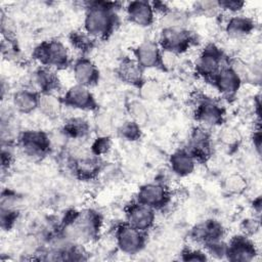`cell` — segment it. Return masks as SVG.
<instances>
[{"instance_id":"1","label":"cell","mask_w":262,"mask_h":262,"mask_svg":"<svg viewBox=\"0 0 262 262\" xmlns=\"http://www.w3.org/2000/svg\"><path fill=\"white\" fill-rule=\"evenodd\" d=\"M112 3L94 2L87 10L84 29L92 38H105L115 28L116 14L113 11Z\"/></svg>"},{"instance_id":"2","label":"cell","mask_w":262,"mask_h":262,"mask_svg":"<svg viewBox=\"0 0 262 262\" xmlns=\"http://www.w3.org/2000/svg\"><path fill=\"white\" fill-rule=\"evenodd\" d=\"M100 228L99 214L92 210L74 213L64 221V236L74 242H87L95 237Z\"/></svg>"},{"instance_id":"3","label":"cell","mask_w":262,"mask_h":262,"mask_svg":"<svg viewBox=\"0 0 262 262\" xmlns=\"http://www.w3.org/2000/svg\"><path fill=\"white\" fill-rule=\"evenodd\" d=\"M34 56L47 68L62 69L69 63L67 47L59 41H46L36 47Z\"/></svg>"},{"instance_id":"4","label":"cell","mask_w":262,"mask_h":262,"mask_svg":"<svg viewBox=\"0 0 262 262\" xmlns=\"http://www.w3.org/2000/svg\"><path fill=\"white\" fill-rule=\"evenodd\" d=\"M191 43V36L181 26H167L161 33L160 44L164 51L180 53L185 51Z\"/></svg>"},{"instance_id":"5","label":"cell","mask_w":262,"mask_h":262,"mask_svg":"<svg viewBox=\"0 0 262 262\" xmlns=\"http://www.w3.org/2000/svg\"><path fill=\"white\" fill-rule=\"evenodd\" d=\"M222 52L215 45H208L196 58V73L204 78L213 79L222 68Z\"/></svg>"},{"instance_id":"6","label":"cell","mask_w":262,"mask_h":262,"mask_svg":"<svg viewBox=\"0 0 262 262\" xmlns=\"http://www.w3.org/2000/svg\"><path fill=\"white\" fill-rule=\"evenodd\" d=\"M116 242L119 249L125 254H136L144 245L142 231L134 228L128 223L123 224L116 230Z\"/></svg>"},{"instance_id":"7","label":"cell","mask_w":262,"mask_h":262,"mask_svg":"<svg viewBox=\"0 0 262 262\" xmlns=\"http://www.w3.org/2000/svg\"><path fill=\"white\" fill-rule=\"evenodd\" d=\"M24 152L31 158H41L46 155L50 147L48 136L42 131H25L19 139Z\"/></svg>"},{"instance_id":"8","label":"cell","mask_w":262,"mask_h":262,"mask_svg":"<svg viewBox=\"0 0 262 262\" xmlns=\"http://www.w3.org/2000/svg\"><path fill=\"white\" fill-rule=\"evenodd\" d=\"M155 217V209L139 202L132 204L127 210V223L142 232L154 225Z\"/></svg>"},{"instance_id":"9","label":"cell","mask_w":262,"mask_h":262,"mask_svg":"<svg viewBox=\"0 0 262 262\" xmlns=\"http://www.w3.org/2000/svg\"><path fill=\"white\" fill-rule=\"evenodd\" d=\"M138 202L152 209L162 208L169 200L167 188L161 183H147L140 187L137 194Z\"/></svg>"},{"instance_id":"10","label":"cell","mask_w":262,"mask_h":262,"mask_svg":"<svg viewBox=\"0 0 262 262\" xmlns=\"http://www.w3.org/2000/svg\"><path fill=\"white\" fill-rule=\"evenodd\" d=\"M62 102L69 106L80 110L96 108L95 99L88 87L76 84L72 86L66 93Z\"/></svg>"},{"instance_id":"11","label":"cell","mask_w":262,"mask_h":262,"mask_svg":"<svg viewBox=\"0 0 262 262\" xmlns=\"http://www.w3.org/2000/svg\"><path fill=\"white\" fill-rule=\"evenodd\" d=\"M256 248L246 236H235L227 246L226 258L230 261L249 262L256 256Z\"/></svg>"},{"instance_id":"12","label":"cell","mask_w":262,"mask_h":262,"mask_svg":"<svg viewBox=\"0 0 262 262\" xmlns=\"http://www.w3.org/2000/svg\"><path fill=\"white\" fill-rule=\"evenodd\" d=\"M212 80L215 88L226 96L233 95L238 90L242 82L231 67H222Z\"/></svg>"},{"instance_id":"13","label":"cell","mask_w":262,"mask_h":262,"mask_svg":"<svg viewBox=\"0 0 262 262\" xmlns=\"http://www.w3.org/2000/svg\"><path fill=\"white\" fill-rule=\"evenodd\" d=\"M224 111L216 102L210 99H203L195 110V119L205 126H216L223 121Z\"/></svg>"},{"instance_id":"14","label":"cell","mask_w":262,"mask_h":262,"mask_svg":"<svg viewBox=\"0 0 262 262\" xmlns=\"http://www.w3.org/2000/svg\"><path fill=\"white\" fill-rule=\"evenodd\" d=\"M134 54L135 60L141 68H156L162 66V52L159 46L151 41H145L138 45Z\"/></svg>"},{"instance_id":"15","label":"cell","mask_w":262,"mask_h":262,"mask_svg":"<svg viewBox=\"0 0 262 262\" xmlns=\"http://www.w3.org/2000/svg\"><path fill=\"white\" fill-rule=\"evenodd\" d=\"M127 15L133 24L148 27L154 21L155 10L152 5L146 1H133L127 6Z\"/></svg>"},{"instance_id":"16","label":"cell","mask_w":262,"mask_h":262,"mask_svg":"<svg viewBox=\"0 0 262 262\" xmlns=\"http://www.w3.org/2000/svg\"><path fill=\"white\" fill-rule=\"evenodd\" d=\"M73 72L77 84L86 87L96 84L99 78V73L95 64L85 57H82L75 62Z\"/></svg>"},{"instance_id":"17","label":"cell","mask_w":262,"mask_h":262,"mask_svg":"<svg viewBox=\"0 0 262 262\" xmlns=\"http://www.w3.org/2000/svg\"><path fill=\"white\" fill-rule=\"evenodd\" d=\"M223 235V228L220 223L215 220H207L200 223L191 230V237L203 244H208L213 241L221 239Z\"/></svg>"},{"instance_id":"18","label":"cell","mask_w":262,"mask_h":262,"mask_svg":"<svg viewBox=\"0 0 262 262\" xmlns=\"http://www.w3.org/2000/svg\"><path fill=\"white\" fill-rule=\"evenodd\" d=\"M188 151L195 161H204L211 155V140L205 129L198 128L192 132Z\"/></svg>"},{"instance_id":"19","label":"cell","mask_w":262,"mask_h":262,"mask_svg":"<svg viewBox=\"0 0 262 262\" xmlns=\"http://www.w3.org/2000/svg\"><path fill=\"white\" fill-rule=\"evenodd\" d=\"M172 171L178 176H186L192 173L195 167V159L188 150H177L170 157Z\"/></svg>"},{"instance_id":"20","label":"cell","mask_w":262,"mask_h":262,"mask_svg":"<svg viewBox=\"0 0 262 262\" xmlns=\"http://www.w3.org/2000/svg\"><path fill=\"white\" fill-rule=\"evenodd\" d=\"M119 76L130 84L140 85L142 83V68L135 59L125 58L119 66Z\"/></svg>"},{"instance_id":"21","label":"cell","mask_w":262,"mask_h":262,"mask_svg":"<svg viewBox=\"0 0 262 262\" xmlns=\"http://www.w3.org/2000/svg\"><path fill=\"white\" fill-rule=\"evenodd\" d=\"M12 101L14 107L18 112L28 114L34 111L36 107H38L39 95L32 90L23 89L14 93Z\"/></svg>"},{"instance_id":"22","label":"cell","mask_w":262,"mask_h":262,"mask_svg":"<svg viewBox=\"0 0 262 262\" xmlns=\"http://www.w3.org/2000/svg\"><path fill=\"white\" fill-rule=\"evenodd\" d=\"M34 83L42 90V93H51L58 87V79L55 73L47 67H42L34 73Z\"/></svg>"},{"instance_id":"23","label":"cell","mask_w":262,"mask_h":262,"mask_svg":"<svg viewBox=\"0 0 262 262\" xmlns=\"http://www.w3.org/2000/svg\"><path fill=\"white\" fill-rule=\"evenodd\" d=\"M75 170L81 178H92L100 170V161L98 157L94 155L81 157L75 163Z\"/></svg>"},{"instance_id":"24","label":"cell","mask_w":262,"mask_h":262,"mask_svg":"<svg viewBox=\"0 0 262 262\" xmlns=\"http://www.w3.org/2000/svg\"><path fill=\"white\" fill-rule=\"evenodd\" d=\"M254 29V23L251 18L243 15L232 16L226 26V32L229 36L234 38H239L246 36L252 32Z\"/></svg>"},{"instance_id":"25","label":"cell","mask_w":262,"mask_h":262,"mask_svg":"<svg viewBox=\"0 0 262 262\" xmlns=\"http://www.w3.org/2000/svg\"><path fill=\"white\" fill-rule=\"evenodd\" d=\"M38 107L44 115L53 118L59 115L61 101L52 93H42L39 95Z\"/></svg>"},{"instance_id":"26","label":"cell","mask_w":262,"mask_h":262,"mask_svg":"<svg viewBox=\"0 0 262 262\" xmlns=\"http://www.w3.org/2000/svg\"><path fill=\"white\" fill-rule=\"evenodd\" d=\"M247 187V181L241 174H230L223 182V188L230 194H239Z\"/></svg>"},{"instance_id":"27","label":"cell","mask_w":262,"mask_h":262,"mask_svg":"<svg viewBox=\"0 0 262 262\" xmlns=\"http://www.w3.org/2000/svg\"><path fill=\"white\" fill-rule=\"evenodd\" d=\"M88 130V125L82 119H72L64 126L66 133L74 138L83 137Z\"/></svg>"},{"instance_id":"28","label":"cell","mask_w":262,"mask_h":262,"mask_svg":"<svg viewBox=\"0 0 262 262\" xmlns=\"http://www.w3.org/2000/svg\"><path fill=\"white\" fill-rule=\"evenodd\" d=\"M140 94L143 99L154 100L158 99L162 94L161 86L155 81H146L142 82L140 85Z\"/></svg>"},{"instance_id":"29","label":"cell","mask_w":262,"mask_h":262,"mask_svg":"<svg viewBox=\"0 0 262 262\" xmlns=\"http://www.w3.org/2000/svg\"><path fill=\"white\" fill-rule=\"evenodd\" d=\"M119 133L127 140L133 141L140 137V127L135 121H128L121 125L119 128Z\"/></svg>"},{"instance_id":"30","label":"cell","mask_w":262,"mask_h":262,"mask_svg":"<svg viewBox=\"0 0 262 262\" xmlns=\"http://www.w3.org/2000/svg\"><path fill=\"white\" fill-rule=\"evenodd\" d=\"M219 139L224 146L234 147L238 144L241 136L236 129L231 128V127H226L220 132Z\"/></svg>"},{"instance_id":"31","label":"cell","mask_w":262,"mask_h":262,"mask_svg":"<svg viewBox=\"0 0 262 262\" xmlns=\"http://www.w3.org/2000/svg\"><path fill=\"white\" fill-rule=\"evenodd\" d=\"M72 43L81 50H88L92 46L93 38L90 37L86 32H75L71 36Z\"/></svg>"},{"instance_id":"32","label":"cell","mask_w":262,"mask_h":262,"mask_svg":"<svg viewBox=\"0 0 262 262\" xmlns=\"http://www.w3.org/2000/svg\"><path fill=\"white\" fill-rule=\"evenodd\" d=\"M112 146V142L110 140L108 137L106 136H101L99 138H97L92 146H91V152L94 155V156H101L105 152H107L110 150Z\"/></svg>"},{"instance_id":"33","label":"cell","mask_w":262,"mask_h":262,"mask_svg":"<svg viewBox=\"0 0 262 262\" xmlns=\"http://www.w3.org/2000/svg\"><path fill=\"white\" fill-rule=\"evenodd\" d=\"M17 218V212L12 208H1V226L9 229Z\"/></svg>"},{"instance_id":"34","label":"cell","mask_w":262,"mask_h":262,"mask_svg":"<svg viewBox=\"0 0 262 262\" xmlns=\"http://www.w3.org/2000/svg\"><path fill=\"white\" fill-rule=\"evenodd\" d=\"M130 114H131V116L133 118V121H135L138 124H139V122H143L147 118L146 110L138 101H134V102L131 103V105H130Z\"/></svg>"},{"instance_id":"35","label":"cell","mask_w":262,"mask_h":262,"mask_svg":"<svg viewBox=\"0 0 262 262\" xmlns=\"http://www.w3.org/2000/svg\"><path fill=\"white\" fill-rule=\"evenodd\" d=\"M96 125H97V128L99 130H101V132H104V133L110 132V130L113 126L112 119L106 114H101V115L97 116Z\"/></svg>"},{"instance_id":"36","label":"cell","mask_w":262,"mask_h":262,"mask_svg":"<svg viewBox=\"0 0 262 262\" xmlns=\"http://www.w3.org/2000/svg\"><path fill=\"white\" fill-rule=\"evenodd\" d=\"M182 256L185 261H205L207 259L206 255L199 250H186Z\"/></svg>"},{"instance_id":"37","label":"cell","mask_w":262,"mask_h":262,"mask_svg":"<svg viewBox=\"0 0 262 262\" xmlns=\"http://www.w3.org/2000/svg\"><path fill=\"white\" fill-rule=\"evenodd\" d=\"M219 8L231 11V12H236L238 10L242 9V7L244 6V2H239V1H220L218 2Z\"/></svg>"},{"instance_id":"38","label":"cell","mask_w":262,"mask_h":262,"mask_svg":"<svg viewBox=\"0 0 262 262\" xmlns=\"http://www.w3.org/2000/svg\"><path fill=\"white\" fill-rule=\"evenodd\" d=\"M244 230L247 233H255L256 230L258 229V223L256 220H245L244 222Z\"/></svg>"},{"instance_id":"39","label":"cell","mask_w":262,"mask_h":262,"mask_svg":"<svg viewBox=\"0 0 262 262\" xmlns=\"http://www.w3.org/2000/svg\"><path fill=\"white\" fill-rule=\"evenodd\" d=\"M254 144L256 145L257 149L260 150V145H261V134L260 131H257L256 134H254Z\"/></svg>"}]
</instances>
